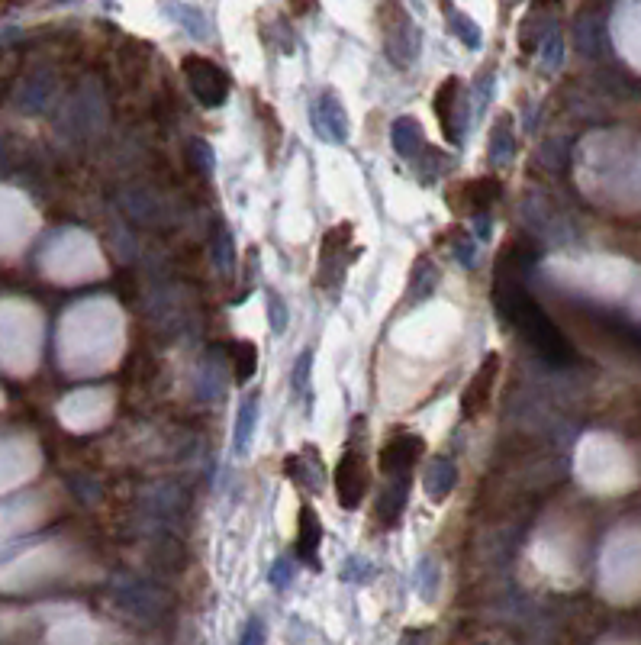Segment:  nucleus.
<instances>
[{"instance_id":"obj_1","label":"nucleus","mask_w":641,"mask_h":645,"mask_svg":"<svg viewBox=\"0 0 641 645\" xmlns=\"http://www.w3.org/2000/svg\"><path fill=\"white\" fill-rule=\"evenodd\" d=\"M535 246L529 242H509L497 258V275H493V304L500 317L545 358L548 365H571L577 352L567 336L555 326V320L542 310V304L529 294L526 275L535 262Z\"/></svg>"},{"instance_id":"obj_2","label":"nucleus","mask_w":641,"mask_h":645,"mask_svg":"<svg viewBox=\"0 0 641 645\" xmlns=\"http://www.w3.org/2000/svg\"><path fill=\"white\" fill-rule=\"evenodd\" d=\"M352 239H355L352 223H335L323 233V242H319L316 288L323 294L329 291L332 300H339L345 275H348V268H352Z\"/></svg>"},{"instance_id":"obj_3","label":"nucleus","mask_w":641,"mask_h":645,"mask_svg":"<svg viewBox=\"0 0 641 645\" xmlns=\"http://www.w3.org/2000/svg\"><path fill=\"white\" fill-rule=\"evenodd\" d=\"M381 42L387 59L397 68H410L419 59V26L393 0L381 7Z\"/></svg>"},{"instance_id":"obj_4","label":"nucleus","mask_w":641,"mask_h":645,"mask_svg":"<svg viewBox=\"0 0 641 645\" xmlns=\"http://www.w3.org/2000/svg\"><path fill=\"white\" fill-rule=\"evenodd\" d=\"M335 497H339L342 510H358L364 504V497L371 491V465L364 458L361 446H348L345 455L339 458V465L332 471Z\"/></svg>"},{"instance_id":"obj_5","label":"nucleus","mask_w":641,"mask_h":645,"mask_svg":"<svg viewBox=\"0 0 641 645\" xmlns=\"http://www.w3.org/2000/svg\"><path fill=\"white\" fill-rule=\"evenodd\" d=\"M181 71L187 78V88L203 107L216 110L229 100V75L216 62L203 59V55H187L181 62Z\"/></svg>"},{"instance_id":"obj_6","label":"nucleus","mask_w":641,"mask_h":645,"mask_svg":"<svg viewBox=\"0 0 641 645\" xmlns=\"http://www.w3.org/2000/svg\"><path fill=\"white\" fill-rule=\"evenodd\" d=\"M432 110H435V120L442 126V136L451 146H461L464 129H468V100H464L458 78H445L439 84V91L432 97Z\"/></svg>"},{"instance_id":"obj_7","label":"nucleus","mask_w":641,"mask_h":645,"mask_svg":"<svg viewBox=\"0 0 641 645\" xmlns=\"http://www.w3.org/2000/svg\"><path fill=\"white\" fill-rule=\"evenodd\" d=\"M422 449H426V442H422L416 433L390 436L381 446V452H377V471H381L384 478L410 475V471L416 468V462L422 458Z\"/></svg>"},{"instance_id":"obj_8","label":"nucleus","mask_w":641,"mask_h":645,"mask_svg":"<svg viewBox=\"0 0 641 645\" xmlns=\"http://www.w3.org/2000/svg\"><path fill=\"white\" fill-rule=\"evenodd\" d=\"M497 378H500V355L487 352V358L480 362V368L474 371V378L468 381V387H464V394H461V417L464 420H474L487 410L493 387H497Z\"/></svg>"},{"instance_id":"obj_9","label":"nucleus","mask_w":641,"mask_h":645,"mask_svg":"<svg viewBox=\"0 0 641 645\" xmlns=\"http://www.w3.org/2000/svg\"><path fill=\"white\" fill-rule=\"evenodd\" d=\"M313 129L323 142H332V146H342L348 142V113L342 107V100L335 97L332 91L319 94L313 104Z\"/></svg>"},{"instance_id":"obj_10","label":"nucleus","mask_w":641,"mask_h":645,"mask_svg":"<svg viewBox=\"0 0 641 645\" xmlns=\"http://www.w3.org/2000/svg\"><path fill=\"white\" fill-rule=\"evenodd\" d=\"M500 188L503 184L497 178H477L461 184L458 194H448L451 210H461L468 217H490V207L500 200Z\"/></svg>"},{"instance_id":"obj_11","label":"nucleus","mask_w":641,"mask_h":645,"mask_svg":"<svg viewBox=\"0 0 641 645\" xmlns=\"http://www.w3.org/2000/svg\"><path fill=\"white\" fill-rule=\"evenodd\" d=\"M406 494H410V475L384 478V487L377 494V507H374V523H381L384 529L397 526L406 510Z\"/></svg>"},{"instance_id":"obj_12","label":"nucleus","mask_w":641,"mask_h":645,"mask_svg":"<svg viewBox=\"0 0 641 645\" xmlns=\"http://www.w3.org/2000/svg\"><path fill=\"white\" fill-rule=\"evenodd\" d=\"M284 471H287V478L300 487V491H310V494H319V487H323V475H326V468H323V462H319V455H316L313 446H307L303 452L287 455L284 458Z\"/></svg>"},{"instance_id":"obj_13","label":"nucleus","mask_w":641,"mask_h":645,"mask_svg":"<svg viewBox=\"0 0 641 645\" xmlns=\"http://www.w3.org/2000/svg\"><path fill=\"white\" fill-rule=\"evenodd\" d=\"M319 546H323V523L310 504H303L297 513V558L310 568H319Z\"/></svg>"},{"instance_id":"obj_14","label":"nucleus","mask_w":641,"mask_h":645,"mask_svg":"<svg viewBox=\"0 0 641 645\" xmlns=\"http://www.w3.org/2000/svg\"><path fill=\"white\" fill-rule=\"evenodd\" d=\"M390 142H393V152H397L403 162H416L419 155H426V133H422V123L416 117L393 120Z\"/></svg>"},{"instance_id":"obj_15","label":"nucleus","mask_w":641,"mask_h":645,"mask_svg":"<svg viewBox=\"0 0 641 645\" xmlns=\"http://www.w3.org/2000/svg\"><path fill=\"white\" fill-rule=\"evenodd\" d=\"M455 484H458V465H455V458H448V455L429 458L426 475H422V487H426V494L435 500V504H442V500H448V494L455 491Z\"/></svg>"},{"instance_id":"obj_16","label":"nucleus","mask_w":641,"mask_h":645,"mask_svg":"<svg viewBox=\"0 0 641 645\" xmlns=\"http://www.w3.org/2000/svg\"><path fill=\"white\" fill-rule=\"evenodd\" d=\"M577 46L587 59H600V55H606V30L596 13H580L577 17Z\"/></svg>"},{"instance_id":"obj_17","label":"nucleus","mask_w":641,"mask_h":645,"mask_svg":"<svg viewBox=\"0 0 641 645\" xmlns=\"http://www.w3.org/2000/svg\"><path fill=\"white\" fill-rule=\"evenodd\" d=\"M435 284H439V268H435L432 258L419 255L413 271H410V284H406V291H410V294H406V300H410V304H419V300L432 297Z\"/></svg>"},{"instance_id":"obj_18","label":"nucleus","mask_w":641,"mask_h":645,"mask_svg":"<svg viewBox=\"0 0 641 645\" xmlns=\"http://www.w3.org/2000/svg\"><path fill=\"white\" fill-rule=\"evenodd\" d=\"M255 426H258V397L249 394L239 404V413H236V455H249L252 439H255Z\"/></svg>"},{"instance_id":"obj_19","label":"nucleus","mask_w":641,"mask_h":645,"mask_svg":"<svg viewBox=\"0 0 641 645\" xmlns=\"http://www.w3.org/2000/svg\"><path fill=\"white\" fill-rule=\"evenodd\" d=\"M516 155V136H513V120L500 117L497 126L490 133V149H487V159L493 165H506L509 159Z\"/></svg>"},{"instance_id":"obj_20","label":"nucleus","mask_w":641,"mask_h":645,"mask_svg":"<svg viewBox=\"0 0 641 645\" xmlns=\"http://www.w3.org/2000/svg\"><path fill=\"white\" fill-rule=\"evenodd\" d=\"M229 358H232V368H236V381L239 384H249L258 371V346L249 339H232L229 342Z\"/></svg>"},{"instance_id":"obj_21","label":"nucleus","mask_w":641,"mask_h":645,"mask_svg":"<svg viewBox=\"0 0 641 645\" xmlns=\"http://www.w3.org/2000/svg\"><path fill=\"white\" fill-rule=\"evenodd\" d=\"M213 258H216V268L223 275H232L236 271V242H232V233L223 220L213 223Z\"/></svg>"},{"instance_id":"obj_22","label":"nucleus","mask_w":641,"mask_h":645,"mask_svg":"<svg viewBox=\"0 0 641 645\" xmlns=\"http://www.w3.org/2000/svg\"><path fill=\"white\" fill-rule=\"evenodd\" d=\"M294 391L297 397L307 400V410L313 407V349H303L294 362Z\"/></svg>"},{"instance_id":"obj_23","label":"nucleus","mask_w":641,"mask_h":645,"mask_svg":"<svg viewBox=\"0 0 641 645\" xmlns=\"http://www.w3.org/2000/svg\"><path fill=\"white\" fill-rule=\"evenodd\" d=\"M445 17H448V30L455 33L464 46L468 49H480V42H484V36H480V26L468 17V13H461V10H445Z\"/></svg>"},{"instance_id":"obj_24","label":"nucleus","mask_w":641,"mask_h":645,"mask_svg":"<svg viewBox=\"0 0 641 645\" xmlns=\"http://www.w3.org/2000/svg\"><path fill=\"white\" fill-rule=\"evenodd\" d=\"M168 13L174 20H178L181 26L191 36H197V39H207L210 36V23H207V17H203V13L197 10V7H187V4H171L168 7Z\"/></svg>"},{"instance_id":"obj_25","label":"nucleus","mask_w":641,"mask_h":645,"mask_svg":"<svg viewBox=\"0 0 641 645\" xmlns=\"http://www.w3.org/2000/svg\"><path fill=\"white\" fill-rule=\"evenodd\" d=\"M448 239H451V255H455L464 268H474V262H477V239L464 226L451 229Z\"/></svg>"},{"instance_id":"obj_26","label":"nucleus","mask_w":641,"mask_h":645,"mask_svg":"<svg viewBox=\"0 0 641 645\" xmlns=\"http://www.w3.org/2000/svg\"><path fill=\"white\" fill-rule=\"evenodd\" d=\"M538 49H542V65L545 71H558L561 62H564V39H561V30L555 26L551 33H545V39L538 42Z\"/></svg>"},{"instance_id":"obj_27","label":"nucleus","mask_w":641,"mask_h":645,"mask_svg":"<svg viewBox=\"0 0 641 645\" xmlns=\"http://www.w3.org/2000/svg\"><path fill=\"white\" fill-rule=\"evenodd\" d=\"M287 317H290V313H287L284 297H281L278 291H271V294H268V326H271L278 336L287 329Z\"/></svg>"},{"instance_id":"obj_28","label":"nucleus","mask_w":641,"mask_h":645,"mask_svg":"<svg viewBox=\"0 0 641 645\" xmlns=\"http://www.w3.org/2000/svg\"><path fill=\"white\" fill-rule=\"evenodd\" d=\"M290 571H294V565L287 562V558H278V562H274V568H271V584L274 587H287L290 584Z\"/></svg>"},{"instance_id":"obj_29","label":"nucleus","mask_w":641,"mask_h":645,"mask_svg":"<svg viewBox=\"0 0 641 645\" xmlns=\"http://www.w3.org/2000/svg\"><path fill=\"white\" fill-rule=\"evenodd\" d=\"M239 645H265V626H261V620H255V616H252Z\"/></svg>"},{"instance_id":"obj_30","label":"nucleus","mask_w":641,"mask_h":645,"mask_svg":"<svg viewBox=\"0 0 641 645\" xmlns=\"http://www.w3.org/2000/svg\"><path fill=\"white\" fill-rule=\"evenodd\" d=\"M191 152H200V168H203V171H207V175H210V171H213V149H210V146H207V142H203V139H197V142H194V146H191Z\"/></svg>"}]
</instances>
